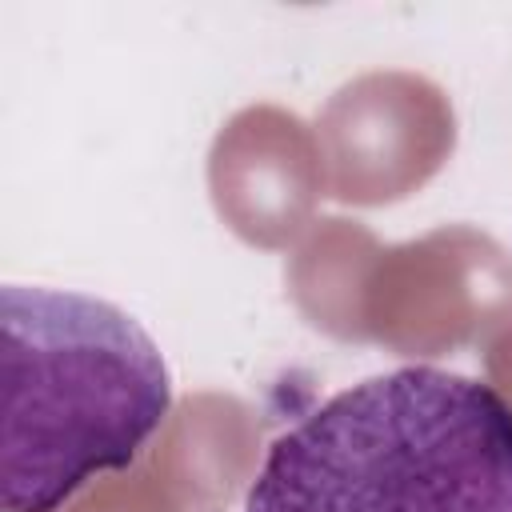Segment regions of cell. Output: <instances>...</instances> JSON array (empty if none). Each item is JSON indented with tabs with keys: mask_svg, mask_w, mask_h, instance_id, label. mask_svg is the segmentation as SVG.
Instances as JSON below:
<instances>
[{
	"mask_svg": "<svg viewBox=\"0 0 512 512\" xmlns=\"http://www.w3.org/2000/svg\"><path fill=\"white\" fill-rule=\"evenodd\" d=\"M240 512H512V404L436 364L356 380L264 448Z\"/></svg>",
	"mask_w": 512,
	"mask_h": 512,
	"instance_id": "1",
	"label": "cell"
},
{
	"mask_svg": "<svg viewBox=\"0 0 512 512\" xmlns=\"http://www.w3.org/2000/svg\"><path fill=\"white\" fill-rule=\"evenodd\" d=\"M172 412L160 344L112 300L0 288V504L60 512L84 484L124 472Z\"/></svg>",
	"mask_w": 512,
	"mask_h": 512,
	"instance_id": "2",
	"label": "cell"
}]
</instances>
